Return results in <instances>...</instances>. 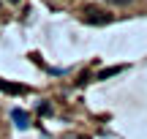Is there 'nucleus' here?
I'll return each instance as SVG.
<instances>
[{
  "label": "nucleus",
  "instance_id": "obj_1",
  "mask_svg": "<svg viewBox=\"0 0 147 139\" xmlns=\"http://www.w3.org/2000/svg\"><path fill=\"white\" fill-rule=\"evenodd\" d=\"M84 22H90V25H109L112 14H106L104 8H95V5H87L84 8Z\"/></svg>",
  "mask_w": 147,
  "mask_h": 139
},
{
  "label": "nucleus",
  "instance_id": "obj_2",
  "mask_svg": "<svg viewBox=\"0 0 147 139\" xmlns=\"http://www.w3.org/2000/svg\"><path fill=\"white\" fill-rule=\"evenodd\" d=\"M0 90L3 93H11V96H19V93H27L25 85H14V82H3L0 79Z\"/></svg>",
  "mask_w": 147,
  "mask_h": 139
},
{
  "label": "nucleus",
  "instance_id": "obj_3",
  "mask_svg": "<svg viewBox=\"0 0 147 139\" xmlns=\"http://www.w3.org/2000/svg\"><path fill=\"white\" fill-rule=\"evenodd\" d=\"M11 117H14V123H16V128H27V112H22V109H11Z\"/></svg>",
  "mask_w": 147,
  "mask_h": 139
},
{
  "label": "nucleus",
  "instance_id": "obj_4",
  "mask_svg": "<svg viewBox=\"0 0 147 139\" xmlns=\"http://www.w3.org/2000/svg\"><path fill=\"white\" fill-rule=\"evenodd\" d=\"M120 71H123V65H112V68H104V71H101L98 76H95V79H109V76L120 74Z\"/></svg>",
  "mask_w": 147,
  "mask_h": 139
},
{
  "label": "nucleus",
  "instance_id": "obj_5",
  "mask_svg": "<svg viewBox=\"0 0 147 139\" xmlns=\"http://www.w3.org/2000/svg\"><path fill=\"white\" fill-rule=\"evenodd\" d=\"M106 3H112V5H128V3H134V0H106Z\"/></svg>",
  "mask_w": 147,
  "mask_h": 139
},
{
  "label": "nucleus",
  "instance_id": "obj_6",
  "mask_svg": "<svg viewBox=\"0 0 147 139\" xmlns=\"http://www.w3.org/2000/svg\"><path fill=\"white\" fill-rule=\"evenodd\" d=\"M38 112H41V115H49V112H52V107H49V104H41V107H38Z\"/></svg>",
  "mask_w": 147,
  "mask_h": 139
},
{
  "label": "nucleus",
  "instance_id": "obj_7",
  "mask_svg": "<svg viewBox=\"0 0 147 139\" xmlns=\"http://www.w3.org/2000/svg\"><path fill=\"white\" fill-rule=\"evenodd\" d=\"M8 3H19V0H8Z\"/></svg>",
  "mask_w": 147,
  "mask_h": 139
},
{
  "label": "nucleus",
  "instance_id": "obj_8",
  "mask_svg": "<svg viewBox=\"0 0 147 139\" xmlns=\"http://www.w3.org/2000/svg\"><path fill=\"white\" fill-rule=\"evenodd\" d=\"M79 139H87V136H79Z\"/></svg>",
  "mask_w": 147,
  "mask_h": 139
}]
</instances>
